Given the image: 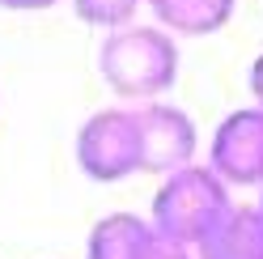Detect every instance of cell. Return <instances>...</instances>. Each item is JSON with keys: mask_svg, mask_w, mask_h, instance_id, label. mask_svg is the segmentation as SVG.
Wrapping results in <instances>:
<instances>
[{"mask_svg": "<svg viewBox=\"0 0 263 259\" xmlns=\"http://www.w3.org/2000/svg\"><path fill=\"white\" fill-rule=\"evenodd\" d=\"M178 72H183V51H178V39L170 30L153 26H119L106 30L102 43H98V77L106 81V89L119 102H153L166 98L178 85Z\"/></svg>", "mask_w": 263, "mask_h": 259, "instance_id": "6da1fadb", "label": "cell"}, {"mask_svg": "<svg viewBox=\"0 0 263 259\" xmlns=\"http://www.w3.org/2000/svg\"><path fill=\"white\" fill-rule=\"evenodd\" d=\"M229 204L234 200H229V187L221 183V174L208 161H191V166H178L170 174H161V183L153 191L149 225L170 242L195 247L217 225V217Z\"/></svg>", "mask_w": 263, "mask_h": 259, "instance_id": "7a4b0ae2", "label": "cell"}, {"mask_svg": "<svg viewBox=\"0 0 263 259\" xmlns=\"http://www.w3.org/2000/svg\"><path fill=\"white\" fill-rule=\"evenodd\" d=\"M77 166L93 183H123L140 174V136H136V106H102L77 132Z\"/></svg>", "mask_w": 263, "mask_h": 259, "instance_id": "3957f363", "label": "cell"}, {"mask_svg": "<svg viewBox=\"0 0 263 259\" xmlns=\"http://www.w3.org/2000/svg\"><path fill=\"white\" fill-rule=\"evenodd\" d=\"M136 136H140V174H157V179L178 166H191L200 153L195 119L166 98L136 102Z\"/></svg>", "mask_w": 263, "mask_h": 259, "instance_id": "277c9868", "label": "cell"}, {"mask_svg": "<svg viewBox=\"0 0 263 259\" xmlns=\"http://www.w3.org/2000/svg\"><path fill=\"white\" fill-rule=\"evenodd\" d=\"M208 166L225 187H263V106H238L208 140Z\"/></svg>", "mask_w": 263, "mask_h": 259, "instance_id": "5b68a950", "label": "cell"}, {"mask_svg": "<svg viewBox=\"0 0 263 259\" xmlns=\"http://www.w3.org/2000/svg\"><path fill=\"white\" fill-rule=\"evenodd\" d=\"M195 259H263V213L259 204H229L217 225L195 242Z\"/></svg>", "mask_w": 263, "mask_h": 259, "instance_id": "8992f818", "label": "cell"}, {"mask_svg": "<svg viewBox=\"0 0 263 259\" xmlns=\"http://www.w3.org/2000/svg\"><path fill=\"white\" fill-rule=\"evenodd\" d=\"M144 9L174 39H208L229 26L238 0H144Z\"/></svg>", "mask_w": 263, "mask_h": 259, "instance_id": "52a82bcc", "label": "cell"}, {"mask_svg": "<svg viewBox=\"0 0 263 259\" xmlns=\"http://www.w3.org/2000/svg\"><path fill=\"white\" fill-rule=\"evenodd\" d=\"M153 238H157V230L149 225V217L106 213L93 221V230L85 238V259H144Z\"/></svg>", "mask_w": 263, "mask_h": 259, "instance_id": "ba28073f", "label": "cell"}, {"mask_svg": "<svg viewBox=\"0 0 263 259\" xmlns=\"http://www.w3.org/2000/svg\"><path fill=\"white\" fill-rule=\"evenodd\" d=\"M140 9H144V0H72V13L85 26L93 30H119V26H132L140 17Z\"/></svg>", "mask_w": 263, "mask_h": 259, "instance_id": "9c48e42d", "label": "cell"}, {"mask_svg": "<svg viewBox=\"0 0 263 259\" xmlns=\"http://www.w3.org/2000/svg\"><path fill=\"white\" fill-rule=\"evenodd\" d=\"M144 259H195L191 247H183V242H170V238H153V247L144 251Z\"/></svg>", "mask_w": 263, "mask_h": 259, "instance_id": "30bf717a", "label": "cell"}, {"mask_svg": "<svg viewBox=\"0 0 263 259\" xmlns=\"http://www.w3.org/2000/svg\"><path fill=\"white\" fill-rule=\"evenodd\" d=\"M60 0H0V9L9 13H43V9H55Z\"/></svg>", "mask_w": 263, "mask_h": 259, "instance_id": "8fae6325", "label": "cell"}, {"mask_svg": "<svg viewBox=\"0 0 263 259\" xmlns=\"http://www.w3.org/2000/svg\"><path fill=\"white\" fill-rule=\"evenodd\" d=\"M251 94H255V106H263V55H255L251 64Z\"/></svg>", "mask_w": 263, "mask_h": 259, "instance_id": "7c38bea8", "label": "cell"}, {"mask_svg": "<svg viewBox=\"0 0 263 259\" xmlns=\"http://www.w3.org/2000/svg\"><path fill=\"white\" fill-rule=\"evenodd\" d=\"M259 213H263V187H259Z\"/></svg>", "mask_w": 263, "mask_h": 259, "instance_id": "4fadbf2b", "label": "cell"}]
</instances>
